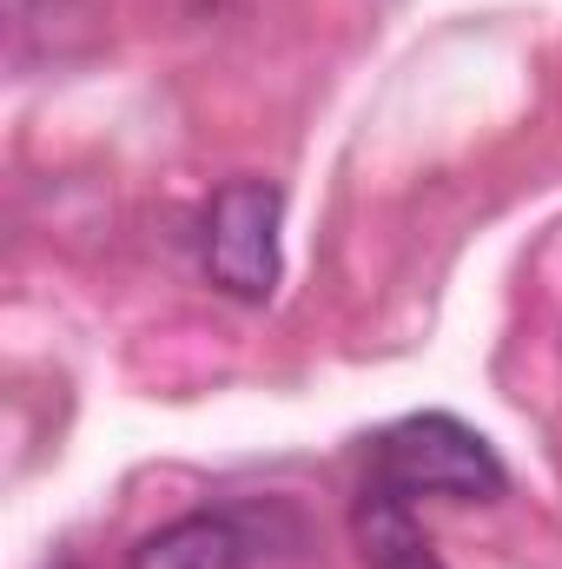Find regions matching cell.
<instances>
[{"instance_id": "obj_2", "label": "cell", "mask_w": 562, "mask_h": 569, "mask_svg": "<svg viewBox=\"0 0 562 569\" xmlns=\"http://www.w3.org/2000/svg\"><path fill=\"white\" fill-rule=\"evenodd\" d=\"M279 219H284V192L272 179H232L219 186L212 199V219H205V272L219 291L245 298V305H265L279 291Z\"/></svg>"}, {"instance_id": "obj_3", "label": "cell", "mask_w": 562, "mask_h": 569, "mask_svg": "<svg viewBox=\"0 0 562 569\" xmlns=\"http://www.w3.org/2000/svg\"><path fill=\"white\" fill-rule=\"evenodd\" d=\"M245 557H252V537L232 510H192L152 530L133 550V569H245Z\"/></svg>"}, {"instance_id": "obj_4", "label": "cell", "mask_w": 562, "mask_h": 569, "mask_svg": "<svg viewBox=\"0 0 562 569\" xmlns=\"http://www.w3.org/2000/svg\"><path fill=\"white\" fill-rule=\"evenodd\" d=\"M351 523H358L364 569H443L436 550H430V537L418 530V503L391 497L384 483H364V490H358Z\"/></svg>"}, {"instance_id": "obj_1", "label": "cell", "mask_w": 562, "mask_h": 569, "mask_svg": "<svg viewBox=\"0 0 562 569\" xmlns=\"http://www.w3.org/2000/svg\"><path fill=\"white\" fill-rule=\"evenodd\" d=\"M371 483H384L404 503H418V497L490 503L510 490V470L483 430H470L450 411H423V418H404L371 443Z\"/></svg>"}]
</instances>
